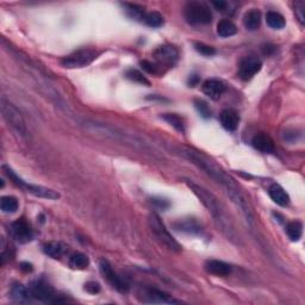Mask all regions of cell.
<instances>
[{"label":"cell","instance_id":"6da1fadb","mask_svg":"<svg viewBox=\"0 0 305 305\" xmlns=\"http://www.w3.org/2000/svg\"><path fill=\"white\" fill-rule=\"evenodd\" d=\"M180 154L184 157H186L189 161H191L193 165H196L199 170H202L207 177H210L215 182H217L218 185L222 186V189L224 190V192L227 193L229 198L231 199V202L235 204L236 206L241 210L243 216L247 218V222L250 225L254 223V216L250 209L248 202H247L246 197L243 196V193L240 190L239 185L236 184L234 179L225 172L223 168L204 155L203 153L198 152V150L187 148V147H182L180 148Z\"/></svg>","mask_w":305,"mask_h":305},{"label":"cell","instance_id":"7a4b0ae2","mask_svg":"<svg viewBox=\"0 0 305 305\" xmlns=\"http://www.w3.org/2000/svg\"><path fill=\"white\" fill-rule=\"evenodd\" d=\"M186 184L191 189V191L198 197V199L203 203V205L206 207L207 211L211 214V216L214 217L215 222H216L217 227L227 236L228 240H231L234 242L238 241L239 238L235 231L234 224L230 221V217L228 216L223 204L218 200L217 197L214 193L207 191L205 187L196 184L192 180H186Z\"/></svg>","mask_w":305,"mask_h":305},{"label":"cell","instance_id":"3957f363","mask_svg":"<svg viewBox=\"0 0 305 305\" xmlns=\"http://www.w3.org/2000/svg\"><path fill=\"white\" fill-rule=\"evenodd\" d=\"M84 128L86 131L91 132V134L98 135V136H104V137L116 139V141H121L127 143V145H130L135 148H139L142 150H149L152 152V148L142 141L141 138H138L137 136H131L129 134H125V132L117 130L113 127H109V125L97 123V122H85Z\"/></svg>","mask_w":305,"mask_h":305},{"label":"cell","instance_id":"277c9868","mask_svg":"<svg viewBox=\"0 0 305 305\" xmlns=\"http://www.w3.org/2000/svg\"><path fill=\"white\" fill-rule=\"evenodd\" d=\"M148 222H149L150 230H152L154 236L159 240L161 245H163L167 249L172 250V252H175V253L181 252L182 249L181 246L179 245L177 240L171 235V232L168 231V229L166 228V225H165L162 220H161L156 214H150Z\"/></svg>","mask_w":305,"mask_h":305},{"label":"cell","instance_id":"5b68a950","mask_svg":"<svg viewBox=\"0 0 305 305\" xmlns=\"http://www.w3.org/2000/svg\"><path fill=\"white\" fill-rule=\"evenodd\" d=\"M3 170L5 172V174L9 177L11 181L13 182L14 185H17L18 187H21L25 192L30 193V195L38 197V198H44V199H59L60 195L59 192L54 191V190L46 189L44 186H39V185H34V184H28L27 181H24L23 179H20L18 175L14 173L13 170H11L10 167L7 166H3Z\"/></svg>","mask_w":305,"mask_h":305},{"label":"cell","instance_id":"8992f818","mask_svg":"<svg viewBox=\"0 0 305 305\" xmlns=\"http://www.w3.org/2000/svg\"><path fill=\"white\" fill-rule=\"evenodd\" d=\"M2 112L6 123L9 124L18 135L25 137L28 134V129L23 114L20 113V111L18 110L12 103L7 102L5 98H2Z\"/></svg>","mask_w":305,"mask_h":305},{"label":"cell","instance_id":"52a82bcc","mask_svg":"<svg viewBox=\"0 0 305 305\" xmlns=\"http://www.w3.org/2000/svg\"><path fill=\"white\" fill-rule=\"evenodd\" d=\"M185 19L192 25L210 24L213 20V12L204 3L191 2L185 6Z\"/></svg>","mask_w":305,"mask_h":305},{"label":"cell","instance_id":"ba28073f","mask_svg":"<svg viewBox=\"0 0 305 305\" xmlns=\"http://www.w3.org/2000/svg\"><path fill=\"white\" fill-rule=\"evenodd\" d=\"M98 55L99 53L95 49H79L77 52L63 57L62 61H61V64L66 68H71V69L72 68H82L92 63L98 57Z\"/></svg>","mask_w":305,"mask_h":305},{"label":"cell","instance_id":"9c48e42d","mask_svg":"<svg viewBox=\"0 0 305 305\" xmlns=\"http://www.w3.org/2000/svg\"><path fill=\"white\" fill-rule=\"evenodd\" d=\"M139 302L146 304H178L179 300L174 299L168 293L155 288H142L137 293Z\"/></svg>","mask_w":305,"mask_h":305},{"label":"cell","instance_id":"30bf717a","mask_svg":"<svg viewBox=\"0 0 305 305\" xmlns=\"http://www.w3.org/2000/svg\"><path fill=\"white\" fill-rule=\"evenodd\" d=\"M99 267L103 277L106 279L107 283H109L113 289H116L117 291H120L122 293H127L129 290H130V286H129L127 280H125L124 278H122L121 275L113 270L109 261L102 260L100 261Z\"/></svg>","mask_w":305,"mask_h":305},{"label":"cell","instance_id":"8fae6325","mask_svg":"<svg viewBox=\"0 0 305 305\" xmlns=\"http://www.w3.org/2000/svg\"><path fill=\"white\" fill-rule=\"evenodd\" d=\"M30 290L31 297L34 299H38L41 302L45 303H59V297L55 295L54 290L43 280H35L31 283V285L29 286Z\"/></svg>","mask_w":305,"mask_h":305},{"label":"cell","instance_id":"7c38bea8","mask_svg":"<svg viewBox=\"0 0 305 305\" xmlns=\"http://www.w3.org/2000/svg\"><path fill=\"white\" fill-rule=\"evenodd\" d=\"M154 59L161 67H172L177 63L179 59V52L174 45L165 44L154 50Z\"/></svg>","mask_w":305,"mask_h":305},{"label":"cell","instance_id":"4fadbf2b","mask_svg":"<svg viewBox=\"0 0 305 305\" xmlns=\"http://www.w3.org/2000/svg\"><path fill=\"white\" fill-rule=\"evenodd\" d=\"M263 67V62L256 56H246L240 61L239 77L242 80L248 81L259 73Z\"/></svg>","mask_w":305,"mask_h":305},{"label":"cell","instance_id":"5bb4252c","mask_svg":"<svg viewBox=\"0 0 305 305\" xmlns=\"http://www.w3.org/2000/svg\"><path fill=\"white\" fill-rule=\"evenodd\" d=\"M10 230L12 238L19 243H28L34 239V231H32L30 224L23 218L13 222L11 224Z\"/></svg>","mask_w":305,"mask_h":305},{"label":"cell","instance_id":"9a60e30c","mask_svg":"<svg viewBox=\"0 0 305 305\" xmlns=\"http://www.w3.org/2000/svg\"><path fill=\"white\" fill-rule=\"evenodd\" d=\"M252 145L255 149L265 154H272L275 152V146L273 139L270 135L265 134V132H259L254 136L252 139Z\"/></svg>","mask_w":305,"mask_h":305},{"label":"cell","instance_id":"2e32d148","mask_svg":"<svg viewBox=\"0 0 305 305\" xmlns=\"http://www.w3.org/2000/svg\"><path fill=\"white\" fill-rule=\"evenodd\" d=\"M204 268L207 273L217 275V277H228L232 271L230 265L221 260H207L204 265Z\"/></svg>","mask_w":305,"mask_h":305},{"label":"cell","instance_id":"e0dca14e","mask_svg":"<svg viewBox=\"0 0 305 305\" xmlns=\"http://www.w3.org/2000/svg\"><path fill=\"white\" fill-rule=\"evenodd\" d=\"M225 91V86L217 79H209L203 84V92L213 100H218Z\"/></svg>","mask_w":305,"mask_h":305},{"label":"cell","instance_id":"ac0fdd59","mask_svg":"<svg viewBox=\"0 0 305 305\" xmlns=\"http://www.w3.org/2000/svg\"><path fill=\"white\" fill-rule=\"evenodd\" d=\"M220 120L223 128L228 131H235L240 123V116L238 111L234 109H225L222 111L220 114Z\"/></svg>","mask_w":305,"mask_h":305},{"label":"cell","instance_id":"d6986e66","mask_svg":"<svg viewBox=\"0 0 305 305\" xmlns=\"http://www.w3.org/2000/svg\"><path fill=\"white\" fill-rule=\"evenodd\" d=\"M173 228L178 231L187 232V234H199L203 230L202 224L196 218H184L173 223Z\"/></svg>","mask_w":305,"mask_h":305},{"label":"cell","instance_id":"ffe728a7","mask_svg":"<svg viewBox=\"0 0 305 305\" xmlns=\"http://www.w3.org/2000/svg\"><path fill=\"white\" fill-rule=\"evenodd\" d=\"M268 195H270L271 199L273 200L275 204H278V205H280V206L289 205L290 196L280 185H278V184L271 185V187L268 189Z\"/></svg>","mask_w":305,"mask_h":305},{"label":"cell","instance_id":"44dd1931","mask_svg":"<svg viewBox=\"0 0 305 305\" xmlns=\"http://www.w3.org/2000/svg\"><path fill=\"white\" fill-rule=\"evenodd\" d=\"M243 24H245V28L249 31H255L260 28L261 24V13L259 10H250L245 14L243 17Z\"/></svg>","mask_w":305,"mask_h":305},{"label":"cell","instance_id":"7402d4cb","mask_svg":"<svg viewBox=\"0 0 305 305\" xmlns=\"http://www.w3.org/2000/svg\"><path fill=\"white\" fill-rule=\"evenodd\" d=\"M11 296L17 302H29L32 297L30 290L21 284H14L11 289Z\"/></svg>","mask_w":305,"mask_h":305},{"label":"cell","instance_id":"603a6c76","mask_svg":"<svg viewBox=\"0 0 305 305\" xmlns=\"http://www.w3.org/2000/svg\"><path fill=\"white\" fill-rule=\"evenodd\" d=\"M236 32H238V28L229 19L221 20L217 25V34L221 37H231V36L236 35Z\"/></svg>","mask_w":305,"mask_h":305},{"label":"cell","instance_id":"cb8c5ba5","mask_svg":"<svg viewBox=\"0 0 305 305\" xmlns=\"http://www.w3.org/2000/svg\"><path fill=\"white\" fill-rule=\"evenodd\" d=\"M43 250H44L46 255L53 257V259H59L66 252V246L62 245L61 242H49L44 246Z\"/></svg>","mask_w":305,"mask_h":305},{"label":"cell","instance_id":"d4e9b609","mask_svg":"<svg viewBox=\"0 0 305 305\" xmlns=\"http://www.w3.org/2000/svg\"><path fill=\"white\" fill-rule=\"evenodd\" d=\"M286 234L291 241H299L303 235V224L299 221H293L286 225Z\"/></svg>","mask_w":305,"mask_h":305},{"label":"cell","instance_id":"484cf974","mask_svg":"<svg viewBox=\"0 0 305 305\" xmlns=\"http://www.w3.org/2000/svg\"><path fill=\"white\" fill-rule=\"evenodd\" d=\"M89 265V259L87 255L82 253H74L69 257V266L74 270H85Z\"/></svg>","mask_w":305,"mask_h":305},{"label":"cell","instance_id":"4316f807","mask_svg":"<svg viewBox=\"0 0 305 305\" xmlns=\"http://www.w3.org/2000/svg\"><path fill=\"white\" fill-rule=\"evenodd\" d=\"M266 21L268 27H271L272 29H277V30L285 27V18L283 17L279 12H275V11H270V12H267Z\"/></svg>","mask_w":305,"mask_h":305},{"label":"cell","instance_id":"83f0119b","mask_svg":"<svg viewBox=\"0 0 305 305\" xmlns=\"http://www.w3.org/2000/svg\"><path fill=\"white\" fill-rule=\"evenodd\" d=\"M142 21H145V23L150 28H160V27H162L163 23H165L163 17L161 16L159 12H156V11H152V12H146Z\"/></svg>","mask_w":305,"mask_h":305},{"label":"cell","instance_id":"f1b7e54d","mask_svg":"<svg viewBox=\"0 0 305 305\" xmlns=\"http://www.w3.org/2000/svg\"><path fill=\"white\" fill-rule=\"evenodd\" d=\"M0 207L4 213L6 214H13L18 210V200L14 197L6 196L3 197L2 202H0Z\"/></svg>","mask_w":305,"mask_h":305},{"label":"cell","instance_id":"f546056e","mask_svg":"<svg viewBox=\"0 0 305 305\" xmlns=\"http://www.w3.org/2000/svg\"><path fill=\"white\" fill-rule=\"evenodd\" d=\"M163 120L167 122L168 124H171L174 129H177L179 132L184 134L185 132V123L184 121L181 120L178 114L175 113H165L163 114Z\"/></svg>","mask_w":305,"mask_h":305},{"label":"cell","instance_id":"4dcf8cb0","mask_svg":"<svg viewBox=\"0 0 305 305\" xmlns=\"http://www.w3.org/2000/svg\"><path fill=\"white\" fill-rule=\"evenodd\" d=\"M125 11H127L129 16H130L132 19L136 20H143V17H145V9L138 5H135V4H124Z\"/></svg>","mask_w":305,"mask_h":305},{"label":"cell","instance_id":"1f68e13d","mask_svg":"<svg viewBox=\"0 0 305 305\" xmlns=\"http://www.w3.org/2000/svg\"><path fill=\"white\" fill-rule=\"evenodd\" d=\"M127 78L129 79V80H131L134 82H137V84L146 85V86L150 85L148 79H147L145 75H143L141 72L137 71V69H129L127 72Z\"/></svg>","mask_w":305,"mask_h":305},{"label":"cell","instance_id":"d6a6232c","mask_svg":"<svg viewBox=\"0 0 305 305\" xmlns=\"http://www.w3.org/2000/svg\"><path fill=\"white\" fill-rule=\"evenodd\" d=\"M141 66H142L143 69L147 71L150 74L160 75V74L163 73L162 67H161L160 64L153 63V62H150V61H141Z\"/></svg>","mask_w":305,"mask_h":305},{"label":"cell","instance_id":"836d02e7","mask_svg":"<svg viewBox=\"0 0 305 305\" xmlns=\"http://www.w3.org/2000/svg\"><path fill=\"white\" fill-rule=\"evenodd\" d=\"M195 105L196 109L198 110V112L200 113V116L204 118H210L211 117V109L209 105L204 102L202 99H196L195 100Z\"/></svg>","mask_w":305,"mask_h":305},{"label":"cell","instance_id":"e575fe53","mask_svg":"<svg viewBox=\"0 0 305 305\" xmlns=\"http://www.w3.org/2000/svg\"><path fill=\"white\" fill-rule=\"evenodd\" d=\"M195 48L197 52L200 53L204 56H213L216 54V49H215L214 46L204 44V43H196Z\"/></svg>","mask_w":305,"mask_h":305},{"label":"cell","instance_id":"d590c367","mask_svg":"<svg viewBox=\"0 0 305 305\" xmlns=\"http://www.w3.org/2000/svg\"><path fill=\"white\" fill-rule=\"evenodd\" d=\"M295 12L296 17L298 18L299 23L304 25L305 24V3L303 0H298L295 3Z\"/></svg>","mask_w":305,"mask_h":305},{"label":"cell","instance_id":"8d00e7d4","mask_svg":"<svg viewBox=\"0 0 305 305\" xmlns=\"http://www.w3.org/2000/svg\"><path fill=\"white\" fill-rule=\"evenodd\" d=\"M152 203L154 204V206L157 207V209L162 210V211L167 210L171 205L170 202H168V200H166V199H163V198H153Z\"/></svg>","mask_w":305,"mask_h":305},{"label":"cell","instance_id":"74e56055","mask_svg":"<svg viewBox=\"0 0 305 305\" xmlns=\"http://www.w3.org/2000/svg\"><path fill=\"white\" fill-rule=\"evenodd\" d=\"M85 290L88 293H92V295H96V293H98L100 291V285L98 284V283H96V281H89V283H87V284L85 285Z\"/></svg>","mask_w":305,"mask_h":305},{"label":"cell","instance_id":"f35d334b","mask_svg":"<svg viewBox=\"0 0 305 305\" xmlns=\"http://www.w3.org/2000/svg\"><path fill=\"white\" fill-rule=\"evenodd\" d=\"M213 5L216 7L218 11H225V10H227V7H228V3L227 2H222V0H220V2H213Z\"/></svg>","mask_w":305,"mask_h":305},{"label":"cell","instance_id":"ab89813d","mask_svg":"<svg viewBox=\"0 0 305 305\" xmlns=\"http://www.w3.org/2000/svg\"><path fill=\"white\" fill-rule=\"evenodd\" d=\"M20 270L24 272H31L32 271V265L28 263H23L20 265Z\"/></svg>","mask_w":305,"mask_h":305}]
</instances>
